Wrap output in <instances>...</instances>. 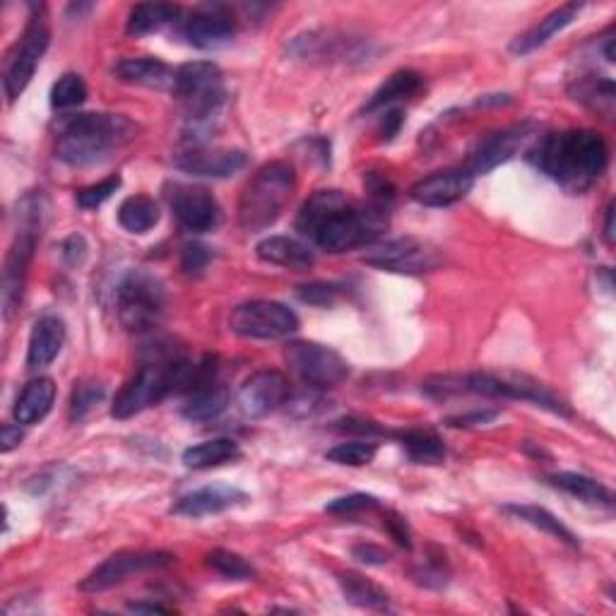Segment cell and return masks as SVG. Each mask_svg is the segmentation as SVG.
Instances as JSON below:
<instances>
[{
	"label": "cell",
	"mask_w": 616,
	"mask_h": 616,
	"mask_svg": "<svg viewBox=\"0 0 616 616\" xmlns=\"http://www.w3.org/2000/svg\"><path fill=\"white\" fill-rule=\"evenodd\" d=\"M61 251H63L65 263H68V265H80L85 261V255H87V241L80 237V234H73V237H68V239L63 241Z\"/></svg>",
	"instance_id": "obj_52"
},
{
	"label": "cell",
	"mask_w": 616,
	"mask_h": 616,
	"mask_svg": "<svg viewBox=\"0 0 616 616\" xmlns=\"http://www.w3.org/2000/svg\"><path fill=\"white\" fill-rule=\"evenodd\" d=\"M532 162L568 193H582L607 169L609 144L598 130L552 133L532 150Z\"/></svg>",
	"instance_id": "obj_2"
},
{
	"label": "cell",
	"mask_w": 616,
	"mask_h": 616,
	"mask_svg": "<svg viewBox=\"0 0 616 616\" xmlns=\"http://www.w3.org/2000/svg\"><path fill=\"white\" fill-rule=\"evenodd\" d=\"M249 164V154L243 150L210 148V144H193L176 154L174 166L190 176L203 178H229L239 174Z\"/></svg>",
	"instance_id": "obj_20"
},
{
	"label": "cell",
	"mask_w": 616,
	"mask_h": 616,
	"mask_svg": "<svg viewBox=\"0 0 616 616\" xmlns=\"http://www.w3.org/2000/svg\"><path fill=\"white\" fill-rule=\"evenodd\" d=\"M169 205L176 222L190 234H208L222 222L217 198L203 186L174 184L169 188Z\"/></svg>",
	"instance_id": "obj_18"
},
{
	"label": "cell",
	"mask_w": 616,
	"mask_h": 616,
	"mask_svg": "<svg viewBox=\"0 0 616 616\" xmlns=\"http://www.w3.org/2000/svg\"><path fill=\"white\" fill-rule=\"evenodd\" d=\"M130 612H160V614H169L174 612L172 607H164V604H156V602H133L130 604Z\"/></svg>",
	"instance_id": "obj_54"
},
{
	"label": "cell",
	"mask_w": 616,
	"mask_h": 616,
	"mask_svg": "<svg viewBox=\"0 0 616 616\" xmlns=\"http://www.w3.org/2000/svg\"><path fill=\"white\" fill-rule=\"evenodd\" d=\"M422 87H424V77L417 71L410 68L395 71L364 104V114H378V111L395 106L398 102H402V99H412Z\"/></svg>",
	"instance_id": "obj_28"
},
{
	"label": "cell",
	"mask_w": 616,
	"mask_h": 616,
	"mask_svg": "<svg viewBox=\"0 0 616 616\" xmlns=\"http://www.w3.org/2000/svg\"><path fill=\"white\" fill-rule=\"evenodd\" d=\"M580 10H582L580 3H566L562 8H556L554 13H549L544 20L537 22L532 29L525 32L523 37L515 39L511 51L515 55H528L540 47H544V43L554 35H558V32H564L568 25H574L576 17L580 15Z\"/></svg>",
	"instance_id": "obj_24"
},
{
	"label": "cell",
	"mask_w": 616,
	"mask_h": 616,
	"mask_svg": "<svg viewBox=\"0 0 616 616\" xmlns=\"http://www.w3.org/2000/svg\"><path fill=\"white\" fill-rule=\"evenodd\" d=\"M390 439L400 441L410 461L417 465H441L445 461V443L431 429H402L390 433Z\"/></svg>",
	"instance_id": "obj_30"
},
{
	"label": "cell",
	"mask_w": 616,
	"mask_h": 616,
	"mask_svg": "<svg viewBox=\"0 0 616 616\" xmlns=\"http://www.w3.org/2000/svg\"><path fill=\"white\" fill-rule=\"evenodd\" d=\"M499 417H501V410L479 407V410L465 412V414H455V417L445 419V424L453 429H477V427H489V424H494Z\"/></svg>",
	"instance_id": "obj_47"
},
{
	"label": "cell",
	"mask_w": 616,
	"mask_h": 616,
	"mask_svg": "<svg viewBox=\"0 0 616 616\" xmlns=\"http://www.w3.org/2000/svg\"><path fill=\"white\" fill-rule=\"evenodd\" d=\"M229 405V390L224 388L219 380L208 384L203 388L188 393L186 405L181 407V414L188 422H212Z\"/></svg>",
	"instance_id": "obj_33"
},
{
	"label": "cell",
	"mask_w": 616,
	"mask_h": 616,
	"mask_svg": "<svg viewBox=\"0 0 616 616\" xmlns=\"http://www.w3.org/2000/svg\"><path fill=\"white\" fill-rule=\"evenodd\" d=\"M65 344V323L59 316H41L29 335L27 347V368L29 372H41L55 362Z\"/></svg>",
	"instance_id": "obj_23"
},
{
	"label": "cell",
	"mask_w": 616,
	"mask_h": 616,
	"mask_svg": "<svg viewBox=\"0 0 616 616\" xmlns=\"http://www.w3.org/2000/svg\"><path fill=\"white\" fill-rule=\"evenodd\" d=\"M291 398V388L285 374L275 368H263L243 380L239 388V410L251 419L267 417V414L285 407Z\"/></svg>",
	"instance_id": "obj_19"
},
{
	"label": "cell",
	"mask_w": 616,
	"mask_h": 616,
	"mask_svg": "<svg viewBox=\"0 0 616 616\" xmlns=\"http://www.w3.org/2000/svg\"><path fill=\"white\" fill-rule=\"evenodd\" d=\"M166 287L150 271H128L116 285V313L121 326L130 332H148L162 320Z\"/></svg>",
	"instance_id": "obj_9"
},
{
	"label": "cell",
	"mask_w": 616,
	"mask_h": 616,
	"mask_svg": "<svg viewBox=\"0 0 616 616\" xmlns=\"http://www.w3.org/2000/svg\"><path fill=\"white\" fill-rule=\"evenodd\" d=\"M237 35V17H234L231 8L219 3L198 5L181 22V37L196 49H219L229 43Z\"/></svg>",
	"instance_id": "obj_17"
},
{
	"label": "cell",
	"mask_w": 616,
	"mask_h": 616,
	"mask_svg": "<svg viewBox=\"0 0 616 616\" xmlns=\"http://www.w3.org/2000/svg\"><path fill=\"white\" fill-rule=\"evenodd\" d=\"M169 552H118L111 554L104 564H99L92 574H89L83 582V592H104L121 586L133 576L148 574V570H160L174 564Z\"/></svg>",
	"instance_id": "obj_15"
},
{
	"label": "cell",
	"mask_w": 616,
	"mask_h": 616,
	"mask_svg": "<svg viewBox=\"0 0 616 616\" xmlns=\"http://www.w3.org/2000/svg\"><path fill=\"white\" fill-rule=\"evenodd\" d=\"M503 513H508V515H513V518H518L523 523L532 525V528H537V530L552 535L554 540L568 544L570 549H580L578 537L570 532L566 525L556 518L554 513H549L546 508L530 506V503H511V506H503Z\"/></svg>",
	"instance_id": "obj_34"
},
{
	"label": "cell",
	"mask_w": 616,
	"mask_h": 616,
	"mask_svg": "<svg viewBox=\"0 0 616 616\" xmlns=\"http://www.w3.org/2000/svg\"><path fill=\"white\" fill-rule=\"evenodd\" d=\"M55 402V384L51 378H35L27 388L22 390L13 407V417L22 427H32L47 419V414L53 410Z\"/></svg>",
	"instance_id": "obj_26"
},
{
	"label": "cell",
	"mask_w": 616,
	"mask_h": 616,
	"mask_svg": "<svg viewBox=\"0 0 616 616\" xmlns=\"http://www.w3.org/2000/svg\"><path fill=\"white\" fill-rule=\"evenodd\" d=\"M229 328L249 340H285L299 330V316L271 299H253L231 311Z\"/></svg>",
	"instance_id": "obj_12"
},
{
	"label": "cell",
	"mask_w": 616,
	"mask_h": 616,
	"mask_svg": "<svg viewBox=\"0 0 616 616\" xmlns=\"http://www.w3.org/2000/svg\"><path fill=\"white\" fill-rule=\"evenodd\" d=\"M376 453H378V443H374L372 439H356L330 448L326 453V461L344 467H364L374 463Z\"/></svg>",
	"instance_id": "obj_37"
},
{
	"label": "cell",
	"mask_w": 616,
	"mask_h": 616,
	"mask_svg": "<svg viewBox=\"0 0 616 616\" xmlns=\"http://www.w3.org/2000/svg\"><path fill=\"white\" fill-rule=\"evenodd\" d=\"M160 222V205L148 196H130L118 208V224L130 234H148Z\"/></svg>",
	"instance_id": "obj_36"
},
{
	"label": "cell",
	"mask_w": 616,
	"mask_h": 616,
	"mask_svg": "<svg viewBox=\"0 0 616 616\" xmlns=\"http://www.w3.org/2000/svg\"><path fill=\"white\" fill-rule=\"evenodd\" d=\"M22 424H5L3 427V439H0V451L3 453H10V451H15V448L22 443V439H25V433H22Z\"/></svg>",
	"instance_id": "obj_53"
},
{
	"label": "cell",
	"mask_w": 616,
	"mask_h": 616,
	"mask_svg": "<svg viewBox=\"0 0 616 616\" xmlns=\"http://www.w3.org/2000/svg\"><path fill=\"white\" fill-rule=\"evenodd\" d=\"M87 85L77 73H65L59 83L51 87V106L55 111H71L85 104Z\"/></svg>",
	"instance_id": "obj_39"
},
{
	"label": "cell",
	"mask_w": 616,
	"mask_h": 616,
	"mask_svg": "<svg viewBox=\"0 0 616 616\" xmlns=\"http://www.w3.org/2000/svg\"><path fill=\"white\" fill-rule=\"evenodd\" d=\"M546 481L556 489L566 491L568 496H574L588 506H598V508H612L614 506V494L609 487H604L602 481L578 475V473H556L549 475Z\"/></svg>",
	"instance_id": "obj_29"
},
{
	"label": "cell",
	"mask_w": 616,
	"mask_h": 616,
	"mask_svg": "<svg viewBox=\"0 0 616 616\" xmlns=\"http://www.w3.org/2000/svg\"><path fill=\"white\" fill-rule=\"evenodd\" d=\"M448 395H481L487 400H523L535 407H542L558 417H574V410L566 405V400L552 393L544 384L525 374L503 372H473V374H448Z\"/></svg>",
	"instance_id": "obj_7"
},
{
	"label": "cell",
	"mask_w": 616,
	"mask_h": 616,
	"mask_svg": "<svg viewBox=\"0 0 616 616\" xmlns=\"http://www.w3.org/2000/svg\"><path fill=\"white\" fill-rule=\"evenodd\" d=\"M49 217V198L41 190H32L17 205V231L10 246L3 267V316L13 318L22 294H25L27 275L35 249L41 239V229Z\"/></svg>",
	"instance_id": "obj_6"
},
{
	"label": "cell",
	"mask_w": 616,
	"mask_h": 616,
	"mask_svg": "<svg viewBox=\"0 0 616 616\" xmlns=\"http://www.w3.org/2000/svg\"><path fill=\"white\" fill-rule=\"evenodd\" d=\"M335 429L342 431V433H356L362 436V439H374V436H390L393 431L380 427V424L372 422V419H364V417H344L340 422H335Z\"/></svg>",
	"instance_id": "obj_48"
},
{
	"label": "cell",
	"mask_w": 616,
	"mask_h": 616,
	"mask_svg": "<svg viewBox=\"0 0 616 616\" xmlns=\"http://www.w3.org/2000/svg\"><path fill=\"white\" fill-rule=\"evenodd\" d=\"M340 590L347 602H352L354 607L372 609V612H388L390 609V595L388 592L376 586L374 580L364 578L362 574H354V570H342L338 574Z\"/></svg>",
	"instance_id": "obj_31"
},
{
	"label": "cell",
	"mask_w": 616,
	"mask_h": 616,
	"mask_svg": "<svg viewBox=\"0 0 616 616\" xmlns=\"http://www.w3.org/2000/svg\"><path fill=\"white\" fill-rule=\"evenodd\" d=\"M118 188H121V176H109L104 178V181L77 190L75 200L83 210H97V208H102Z\"/></svg>",
	"instance_id": "obj_43"
},
{
	"label": "cell",
	"mask_w": 616,
	"mask_h": 616,
	"mask_svg": "<svg viewBox=\"0 0 616 616\" xmlns=\"http://www.w3.org/2000/svg\"><path fill=\"white\" fill-rule=\"evenodd\" d=\"M388 227V208L356 203L338 188L316 190L301 205L297 229L316 249L347 253L374 243Z\"/></svg>",
	"instance_id": "obj_1"
},
{
	"label": "cell",
	"mask_w": 616,
	"mask_h": 616,
	"mask_svg": "<svg viewBox=\"0 0 616 616\" xmlns=\"http://www.w3.org/2000/svg\"><path fill=\"white\" fill-rule=\"evenodd\" d=\"M576 99L580 102L590 104L592 109L604 111V114H612L614 109V83L612 80H580L578 87L574 89Z\"/></svg>",
	"instance_id": "obj_40"
},
{
	"label": "cell",
	"mask_w": 616,
	"mask_h": 616,
	"mask_svg": "<svg viewBox=\"0 0 616 616\" xmlns=\"http://www.w3.org/2000/svg\"><path fill=\"white\" fill-rule=\"evenodd\" d=\"M205 562L212 570H217V574L227 580L246 582L255 578V568L246 562L243 556L227 552V549H212V552L205 556Z\"/></svg>",
	"instance_id": "obj_38"
},
{
	"label": "cell",
	"mask_w": 616,
	"mask_h": 616,
	"mask_svg": "<svg viewBox=\"0 0 616 616\" xmlns=\"http://www.w3.org/2000/svg\"><path fill=\"white\" fill-rule=\"evenodd\" d=\"M473 186L475 176L467 169H445L414 184L410 198L424 208H448L461 203Z\"/></svg>",
	"instance_id": "obj_21"
},
{
	"label": "cell",
	"mask_w": 616,
	"mask_h": 616,
	"mask_svg": "<svg viewBox=\"0 0 616 616\" xmlns=\"http://www.w3.org/2000/svg\"><path fill=\"white\" fill-rule=\"evenodd\" d=\"M172 92L186 111L188 140L205 144L224 106V75L212 61H190L174 71Z\"/></svg>",
	"instance_id": "obj_5"
},
{
	"label": "cell",
	"mask_w": 616,
	"mask_h": 616,
	"mask_svg": "<svg viewBox=\"0 0 616 616\" xmlns=\"http://www.w3.org/2000/svg\"><path fill=\"white\" fill-rule=\"evenodd\" d=\"M412 576L424 588L443 590L448 586V576H451V574H448V564L443 562V556H431V558H427V564L414 568Z\"/></svg>",
	"instance_id": "obj_44"
},
{
	"label": "cell",
	"mask_w": 616,
	"mask_h": 616,
	"mask_svg": "<svg viewBox=\"0 0 616 616\" xmlns=\"http://www.w3.org/2000/svg\"><path fill=\"white\" fill-rule=\"evenodd\" d=\"M104 400L102 384H77L71 398V417L73 422H83L99 402Z\"/></svg>",
	"instance_id": "obj_41"
},
{
	"label": "cell",
	"mask_w": 616,
	"mask_h": 616,
	"mask_svg": "<svg viewBox=\"0 0 616 616\" xmlns=\"http://www.w3.org/2000/svg\"><path fill=\"white\" fill-rule=\"evenodd\" d=\"M181 15V8L172 3H140L130 10L128 15V35L130 37H148L160 32L162 27L172 25Z\"/></svg>",
	"instance_id": "obj_35"
},
{
	"label": "cell",
	"mask_w": 616,
	"mask_h": 616,
	"mask_svg": "<svg viewBox=\"0 0 616 616\" xmlns=\"http://www.w3.org/2000/svg\"><path fill=\"white\" fill-rule=\"evenodd\" d=\"M285 360L309 388H338L350 378V364L332 347L309 340H294L285 347Z\"/></svg>",
	"instance_id": "obj_11"
},
{
	"label": "cell",
	"mask_w": 616,
	"mask_h": 616,
	"mask_svg": "<svg viewBox=\"0 0 616 616\" xmlns=\"http://www.w3.org/2000/svg\"><path fill=\"white\" fill-rule=\"evenodd\" d=\"M196 368L198 364L174 352L154 356L152 362L142 364L140 372L118 390L114 405H111V417L130 419L144 410L160 405L172 393H188L193 388Z\"/></svg>",
	"instance_id": "obj_4"
},
{
	"label": "cell",
	"mask_w": 616,
	"mask_h": 616,
	"mask_svg": "<svg viewBox=\"0 0 616 616\" xmlns=\"http://www.w3.org/2000/svg\"><path fill=\"white\" fill-rule=\"evenodd\" d=\"M49 43H51V29L47 22V8L35 5V13H32L25 32H22L20 41L15 43L13 51L8 53L5 61L3 89L10 104H13L32 83V77H35Z\"/></svg>",
	"instance_id": "obj_10"
},
{
	"label": "cell",
	"mask_w": 616,
	"mask_h": 616,
	"mask_svg": "<svg viewBox=\"0 0 616 616\" xmlns=\"http://www.w3.org/2000/svg\"><path fill=\"white\" fill-rule=\"evenodd\" d=\"M289 53L304 61H330V63H366L374 59L372 41L332 29L309 32V35L297 37L291 41Z\"/></svg>",
	"instance_id": "obj_14"
},
{
	"label": "cell",
	"mask_w": 616,
	"mask_h": 616,
	"mask_svg": "<svg viewBox=\"0 0 616 616\" xmlns=\"http://www.w3.org/2000/svg\"><path fill=\"white\" fill-rule=\"evenodd\" d=\"M402 123H405V116H402V109H398V106L386 109L384 118H380V138H384L386 142L393 140L400 133Z\"/></svg>",
	"instance_id": "obj_51"
},
{
	"label": "cell",
	"mask_w": 616,
	"mask_h": 616,
	"mask_svg": "<svg viewBox=\"0 0 616 616\" xmlns=\"http://www.w3.org/2000/svg\"><path fill=\"white\" fill-rule=\"evenodd\" d=\"M299 299L313 306H332L344 297V287L338 282H309L299 287Z\"/></svg>",
	"instance_id": "obj_42"
},
{
	"label": "cell",
	"mask_w": 616,
	"mask_h": 616,
	"mask_svg": "<svg viewBox=\"0 0 616 616\" xmlns=\"http://www.w3.org/2000/svg\"><path fill=\"white\" fill-rule=\"evenodd\" d=\"M249 501L251 496L237 487L210 485L178 499L172 511L176 515H186V518H208V515H219L224 511L246 506Z\"/></svg>",
	"instance_id": "obj_22"
},
{
	"label": "cell",
	"mask_w": 616,
	"mask_h": 616,
	"mask_svg": "<svg viewBox=\"0 0 616 616\" xmlns=\"http://www.w3.org/2000/svg\"><path fill=\"white\" fill-rule=\"evenodd\" d=\"M352 556L356 558V562L366 564V566H384V564L390 562V554L386 552V549L378 546V544H372V542L354 544Z\"/></svg>",
	"instance_id": "obj_50"
},
{
	"label": "cell",
	"mask_w": 616,
	"mask_h": 616,
	"mask_svg": "<svg viewBox=\"0 0 616 616\" xmlns=\"http://www.w3.org/2000/svg\"><path fill=\"white\" fill-rule=\"evenodd\" d=\"M210 261H212V253H210L208 246H203V243H186L184 246L181 271L188 277H200V275H203L208 271Z\"/></svg>",
	"instance_id": "obj_46"
},
{
	"label": "cell",
	"mask_w": 616,
	"mask_h": 616,
	"mask_svg": "<svg viewBox=\"0 0 616 616\" xmlns=\"http://www.w3.org/2000/svg\"><path fill=\"white\" fill-rule=\"evenodd\" d=\"M297 190V172L287 162L261 166L246 184L239 200V227L249 234L263 231L282 217Z\"/></svg>",
	"instance_id": "obj_8"
},
{
	"label": "cell",
	"mask_w": 616,
	"mask_h": 616,
	"mask_svg": "<svg viewBox=\"0 0 616 616\" xmlns=\"http://www.w3.org/2000/svg\"><path fill=\"white\" fill-rule=\"evenodd\" d=\"M604 241L614 246V203H609L607 219H604Z\"/></svg>",
	"instance_id": "obj_55"
},
{
	"label": "cell",
	"mask_w": 616,
	"mask_h": 616,
	"mask_svg": "<svg viewBox=\"0 0 616 616\" xmlns=\"http://www.w3.org/2000/svg\"><path fill=\"white\" fill-rule=\"evenodd\" d=\"M535 123H515V126L487 133L485 138L477 140L473 152H469L465 169L473 176H485L494 172L496 166L513 160V156L535 138Z\"/></svg>",
	"instance_id": "obj_16"
},
{
	"label": "cell",
	"mask_w": 616,
	"mask_h": 616,
	"mask_svg": "<svg viewBox=\"0 0 616 616\" xmlns=\"http://www.w3.org/2000/svg\"><path fill=\"white\" fill-rule=\"evenodd\" d=\"M384 525H386L388 535L395 540V544H400L402 549H412V530H410L407 520L402 518L400 513L386 511V513H384Z\"/></svg>",
	"instance_id": "obj_49"
},
{
	"label": "cell",
	"mask_w": 616,
	"mask_h": 616,
	"mask_svg": "<svg viewBox=\"0 0 616 616\" xmlns=\"http://www.w3.org/2000/svg\"><path fill=\"white\" fill-rule=\"evenodd\" d=\"M114 75L126 85L154 89H172L174 83V68L160 59H121L114 65Z\"/></svg>",
	"instance_id": "obj_27"
},
{
	"label": "cell",
	"mask_w": 616,
	"mask_h": 616,
	"mask_svg": "<svg viewBox=\"0 0 616 616\" xmlns=\"http://www.w3.org/2000/svg\"><path fill=\"white\" fill-rule=\"evenodd\" d=\"M241 457V448L231 439H210L198 445H190L184 451L181 461L188 469H210L234 463Z\"/></svg>",
	"instance_id": "obj_32"
},
{
	"label": "cell",
	"mask_w": 616,
	"mask_h": 616,
	"mask_svg": "<svg viewBox=\"0 0 616 616\" xmlns=\"http://www.w3.org/2000/svg\"><path fill=\"white\" fill-rule=\"evenodd\" d=\"M376 508H380V499L372 494H350V496L335 499L326 506V511L332 515H354V513L376 511Z\"/></svg>",
	"instance_id": "obj_45"
},
{
	"label": "cell",
	"mask_w": 616,
	"mask_h": 616,
	"mask_svg": "<svg viewBox=\"0 0 616 616\" xmlns=\"http://www.w3.org/2000/svg\"><path fill=\"white\" fill-rule=\"evenodd\" d=\"M136 138V123L121 114H71L55 133V156L71 166H89L109 160Z\"/></svg>",
	"instance_id": "obj_3"
},
{
	"label": "cell",
	"mask_w": 616,
	"mask_h": 616,
	"mask_svg": "<svg viewBox=\"0 0 616 616\" xmlns=\"http://www.w3.org/2000/svg\"><path fill=\"white\" fill-rule=\"evenodd\" d=\"M362 261L378 271L400 273V275H424L433 273L436 267L443 265V255L436 246L419 241V239H393L384 246L368 251Z\"/></svg>",
	"instance_id": "obj_13"
},
{
	"label": "cell",
	"mask_w": 616,
	"mask_h": 616,
	"mask_svg": "<svg viewBox=\"0 0 616 616\" xmlns=\"http://www.w3.org/2000/svg\"><path fill=\"white\" fill-rule=\"evenodd\" d=\"M255 253L263 263H271L287 271H309L316 263V255L306 243H301L291 237H267L255 246Z\"/></svg>",
	"instance_id": "obj_25"
}]
</instances>
